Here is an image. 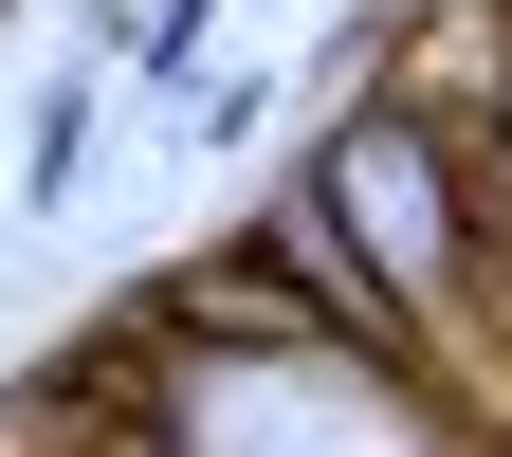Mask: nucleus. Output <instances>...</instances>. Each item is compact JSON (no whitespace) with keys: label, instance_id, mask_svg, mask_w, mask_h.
I'll return each mask as SVG.
<instances>
[{"label":"nucleus","instance_id":"1","mask_svg":"<svg viewBox=\"0 0 512 457\" xmlns=\"http://www.w3.org/2000/svg\"><path fill=\"white\" fill-rule=\"evenodd\" d=\"M293 183L330 202V238L366 256V293L403 311V348L439 366L476 330V293H494V220H476V128H439V110H348V128H311Z\"/></svg>","mask_w":512,"mask_h":457},{"label":"nucleus","instance_id":"2","mask_svg":"<svg viewBox=\"0 0 512 457\" xmlns=\"http://www.w3.org/2000/svg\"><path fill=\"white\" fill-rule=\"evenodd\" d=\"M92 92H110V74H55V92H37V128H19V202H37V220L74 202V165H92Z\"/></svg>","mask_w":512,"mask_h":457}]
</instances>
